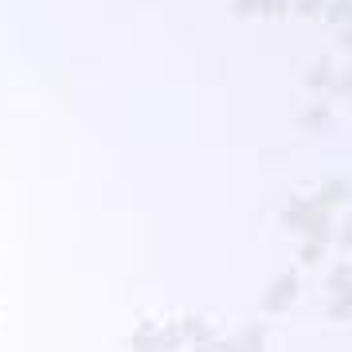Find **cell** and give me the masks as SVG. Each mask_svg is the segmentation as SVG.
I'll return each mask as SVG.
<instances>
[{
	"mask_svg": "<svg viewBox=\"0 0 352 352\" xmlns=\"http://www.w3.org/2000/svg\"><path fill=\"white\" fill-rule=\"evenodd\" d=\"M298 274L294 270H286V274H278L274 282H270V289H266L263 298V314H286L289 305L298 302Z\"/></svg>",
	"mask_w": 352,
	"mask_h": 352,
	"instance_id": "cell-1",
	"label": "cell"
},
{
	"mask_svg": "<svg viewBox=\"0 0 352 352\" xmlns=\"http://www.w3.org/2000/svg\"><path fill=\"white\" fill-rule=\"evenodd\" d=\"M317 208H325V212H333V208H344L349 204V184L344 180H325L321 184V196H317Z\"/></svg>",
	"mask_w": 352,
	"mask_h": 352,
	"instance_id": "cell-2",
	"label": "cell"
},
{
	"mask_svg": "<svg viewBox=\"0 0 352 352\" xmlns=\"http://www.w3.org/2000/svg\"><path fill=\"white\" fill-rule=\"evenodd\" d=\"M180 333H184V340H192V344H196V349H204V344H208V340H212V325H208V321H204V317H184V321H180Z\"/></svg>",
	"mask_w": 352,
	"mask_h": 352,
	"instance_id": "cell-3",
	"label": "cell"
},
{
	"mask_svg": "<svg viewBox=\"0 0 352 352\" xmlns=\"http://www.w3.org/2000/svg\"><path fill=\"white\" fill-rule=\"evenodd\" d=\"M157 321H141L133 329V352H161V340H157Z\"/></svg>",
	"mask_w": 352,
	"mask_h": 352,
	"instance_id": "cell-4",
	"label": "cell"
},
{
	"mask_svg": "<svg viewBox=\"0 0 352 352\" xmlns=\"http://www.w3.org/2000/svg\"><path fill=\"white\" fill-rule=\"evenodd\" d=\"M235 352H266L263 325H247V329H243V337L235 340Z\"/></svg>",
	"mask_w": 352,
	"mask_h": 352,
	"instance_id": "cell-5",
	"label": "cell"
},
{
	"mask_svg": "<svg viewBox=\"0 0 352 352\" xmlns=\"http://www.w3.org/2000/svg\"><path fill=\"white\" fill-rule=\"evenodd\" d=\"M157 340H161V352H176L180 344H188V340H184V333H180V321L157 329Z\"/></svg>",
	"mask_w": 352,
	"mask_h": 352,
	"instance_id": "cell-6",
	"label": "cell"
},
{
	"mask_svg": "<svg viewBox=\"0 0 352 352\" xmlns=\"http://www.w3.org/2000/svg\"><path fill=\"white\" fill-rule=\"evenodd\" d=\"M321 258H325V243H321V239H305L302 251H298V263H302V266H317Z\"/></svg>",
	"mask_w": 352,
	"mask_h": 352,
	"instance_id": "cell-7",
	"label": "cell"
},
{
	"mask_svg": "<svg viewBox=\"0 0 352 352\" xmlns=\"http://www.w3.org/2000/svg\"><path fill=\"white\" fill-rule=\"evenodd\" d=\"M305 82H309V87H329V82H333V63H329V59H317L314 63V71H309V75H305Z\"/></svg>",
	"mask_w": 352,
	"mask_h": 352,
	"instance_id": "cell-8",
	"label": "cell"
},
{
	"mask_svg": "<svg viewBox=\"0 0 352 352\" xmlns=\"http://www.w3.org/2000/svg\"><path fill=\"white\" fill-rule=\"evenodd\" d=\"M329 289L337 298H349V263H337V270L329 274Z\"/></svg>",
	"mask_w": 352,
	"mask_h": 352,
	"instance_id": "cell-9",
	"label": "cell"
},
{
	"mask_svg": "<svg viewBox=\"0 0 352 352\" xmlns=\"http://www.w3.org/2000/svg\"><path fill=\"white\" fill-rule=\"evenodd\" d=\"M325 118H329V106H309V110H305V118H302V126L314 133V129L325 126Z\"/></svg>",
	"mask_w": 352,
	"mask_h": 352,
	"instance_id": "cell-10",
	"label": "cell"
},
{
	"mask_svg": "<svg viewBox=\"0 0 352 352\" xmlns=\"http://www.w3.org/2000/svg\"><path fill=\"white\" fill-rule=\"evenodd\" d=\"M321 12H325L333 24H349V0H329Z\"/></svg>",
	"mask_w": 352,
	"mask_h": 352,
	"instance_id": "cell-11",
	"label": "cell"
},
{
	"mask_svg": "<svg viewBox=\"0 0 352 352\" xmlns=\"http://www.w3.org/2000/svg\"><path fill=\"white\" fill-rule=\"evenodd\" d=\"M258 12H263L266 20H282V16L289 12V0H263V4H258Z\"/></svg>",
	"mask_w": 352,
	"mask_h": 352,
	"instance_id": "cell-12",
	"label": "cell"
},
{
	"mask_svg": "<svg viewBox=\"0 0 352 352\" xmlns=\"http://www.w3.org/2000/svg\"><path fill=\"white\" fill-rule=\"evenodd\" d=\"M321 8H325V0H294V12L305 16V20H309V16H317Z\"/></svg>",
	"mask_w": 352,
	"mask_h": 352,
	"instance_id": "cell-13",
	"label": "cell"
},
{
	"mask_svg": "<svg viewBox=\"0 0 352 352\" xmlns=\"http://www.w3.org/2000/svg\"><path fill=\"white\" fill-rule=\"evenodd\" d=\"M200 352H235V340H215V337H212Z\"/></svg>",
	"mask_w": 352,
	"mask_h": 352,
	"instance_id": "cell-14",
	"label": "cell"
},
{
	"mask_svg": "<svg viewBox=\"0 0 352 352\" xmlns=\"http://www.w3.org/2000/svg\"><path fill=\"white\" fill-rule=\"evenodd\" d=\"M329 314H333V321H349V298H337Z\"/></svg>",
	"mask_w": 352,
	"mask_h": 352,
	"instance_id": "cell-15",
	"label": "cell"
},
{
	"mask_svg": "<svg viewBox=\"0 0 352 352\" xmlns=\"http://www.w3.org/2000/svg\"><path fill=\"white\" fill-rule=\"evenodd\" d=\"M258 4H263V0H235V12L251 16V12H258Z\"/></svg>",
	"mask_w": 352,
	"mask_h": 352,
	"instance_id": "cell-16",
	"label": "cell"
}]
</instances>
